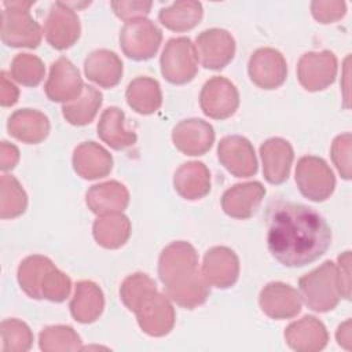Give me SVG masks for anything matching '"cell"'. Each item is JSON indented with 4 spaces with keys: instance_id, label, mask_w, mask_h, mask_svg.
I'll return each instance as SVG.
<instances>
[{
    "instance_id": "cell-1",
    "label": "cell",
    "mask_w": 352,
    "mask_h": 352,
    "mask_svg": "<svg viewBox=\"0 0 352 352\" xmlns=\"http://www.w3.org/2000/svg\"><path fill=\"white\" fill-rule=\"evenodd\" d=\"M331 243V230L315 209L276 201L267 210V246L286 267H304L322 257Z\"/></svg>"
},
{
    "instance_id": "cell-2",
    "label": "cell",
    "mask_w": 352,
    "mask_h": 352,
    "mask_svg": "<svg viewBox=\"0 0 352 352\" xmlns=\"http://www.w3.org/2000/svg\"><path fill=\"white\" fill-rule=\"evenodd\" d=\"M158 276L166 297L179 307L192 309L206 301L209 283L198 270V253L186 241H175L164 248L158 258Z\"/></svg>"
},
{
    "instance_id": "cell-3",
    "label": "cell",
    "mask_w": 352,
    "mask_h": 352,
    "mask_svg": "<svg viewBox=\"0 0 352 352\" xmlns=\"http://www.w3.org/2000/svg\"><path fill=\"white\" fill-rule=\"evenodd\" d=\"M16 278L21 289L34 300L65 301L72 290L70 278L45 256L32 254L18 267Z\"/></svg>"
},
{
    "instance_id": "cell-4",
    "label": "cell",
    "mask_w": 352,
    "mask_h": 352,
    "mask_svg": "<svg viewBox=\"0 0 352 352\" xmlns=\"http://www.w3.org/2000/svg\"><path fill=\"white\" fill-rule=\"evenodd\" d=\"M298 289L305 305L315 312L333 311L344 298L337 267L330 260L302 275L298 279Z\"/></svg>"
},
{
    "instance_id": "cell-5",
    "label": "cell",
    "mask_w": 352,
    "mask_h": 352,
    "mask_svg": "<svg viewBox=\"0 0 352 352\" xmlns=\"http://www.w3.org/2000/svg\"><path fill=\"white\" fill-rule=\"evenodd\" d=\"M34 1H3L1 41L12 48H37L43 30L32 16L30 7Z\"/></svg>"
},
{
    "instance_id": "cell-6",
    "label": "cell",
    "mask_w": 352,
    "mask_h": 352,
    "mask_svg": "<svg viewBox=\"0 0 352 352\" xmlns=\"http://www.w3.org/2000/svg\"><path fill=\"white\" fill-rule=\"evenodd\" d=\"M161 73L170 84H187L198 73V54L188 37H173L166 41L161 58Z\"/></svg>"
},
{
    "instance_id": "cell-7",
    "label": "cell",
    "mask_w": 352,
    "mask_h": 352,
    "mask_svg": "<svg viewBox=\"0 0 352 352\" xmlns=\"http://www.w3.org/2000/svg\"><path fill=\"white\" fill-rule=\"evenodd\" d=\"M296 184L309 201L323 202L334 191L336 177L327 162L315 155H304L296 165Z\"/></svg>"
},
{
    "instance_id": "cell-8",
    "label": "cell",
    "mask_w": 352,
    "mask_h": 352,
    "mask_svg": "<svg viewBox=\"0 0 352 352\" xmlns=\"http://www.w3.org/2000/svg\"><path fill=\"white\" fill-rule=\"evenodd\" d=\"M161 41V29L147 18L128 21L120 30V47L124 55L133 60H147L153 58Z\"/></svg>"
},
{
    "instance_id": "cell-9",
    "label": "cell",
    "mask_w": 352,
    "mask_h": 352,
    "mask_svg": "<svg viewBox=\"0 0 352 352\" xmlns=\"http://www.w3.org/2000/svg\"><path fill=\"white\" fill-rule=\"evenodd\" d=\"M139 327L151 337H162L170 333L175 326V309L170 300L157 292H147L136 304L133 311Z\"/></svg>"
},
{
    "instance_id": "cell-10",
    "label": "cell",
    "mask_w": 352,
    "mask_h": 352,
    "mask_svg": "<svg viewBox=\"0 0 352 352\" xmlns=\"http://www.w3.org/2000/svg\"><path fill=\"white\" fill-rule=\"evenodd\" d=\"M80 33V18L72 3L55 1L50 7L44 23V36L47 43L55 50H67L76 44Z\"/></svg>"
},
{
    "instance_id": "cell-11",
    "label": "cell",
    "mask_w": 352,
    "mask_h": 352,
    "mask_svg": "<svg viewBox=\"0 0 352 352\" xmlns=\"http://www.w3.org/2000/svg\"><path fill=\"white\" fill-rule=\"evenodd\" d=\"M199 106L205 116L214 120H226L239 106L238 89L228 78L214 76L204 84L199 94Z\"/></svg>"
},
{
    "instance_id": "cell-12",
    "label": "cell",
    "mask_w": 352,
    "mask_h": 352,
    "mask_svg": "<svg viewBox=\"0 0 352 352\" xmlns=\"http://www.w3.org/2000/svg\"><path fill=\"white\" fill-rule=\"evenodd\" d=\"M337 76V58L329 51L304 54L297 63V78L309 92L326 89Z\"/></svg>"
},
{
    "instance_id": "cell-13",
    "label": "cell",
    "mask_w": 352,
    "mask_h": 352,
    "mask_svg": "<svg viewBox=\"0 0 352 352\" xmlns=\"http://www.w3.org/2000/svg\"><path fill=\"white\" fill-rule=\"evenodd\" d=\"M195 48L205 69L221 70L235 55V40L228 30L210 28L197 36Z\"/></svg>"
},
{
    "instance_id": "cell-14",
    "label": "cell",
    "mask_w": 352,
    "mask_h": 352,
    "mask_svg": "<svg viewBox=\"0 0 352 352\" xmlns=\"http://www.w3.org/2000/svg\"><path fill=\"white\" fill-rule=\"evenodd\" d=\"M248 73L252 82L258 88L275 89L287 77V63L282 52L271 47H264L250 55Z\"/></svg>"
},
{
    "instance_id": "cell-15",
    "label": "cell",
    "mask_w": 352,
    "mask_h": 352,
    "mask_svg": "<svg viewBox=\"0 0 352 352\" xmlns=\"http://www.w3.org/2000/svg\"><path fill=\"white\" fill-rule=\"evenodd\" d=\"M220 164L235 177H250L257 173V158L252 143L241 135H228L217 146Z\"/></svg>"
},
{
    "instance_id": "cell-16",
    "label": "cell",
    "mask_w": 352,
    "mask_h": 352,
    "mask_svg": "<svg viewBox=\"0 0 352 352\" xmlns=\"http://www.w3.org/2000/svg\"><path fill=\"white\" fill-rule=\"evenodd\" d=\"M84 85L78 69L70 59L60 56L50 67L44 91L50 100L67 103L81 95Z\"/></svg>"
},
{
    "instance_id": "cell-17",
    "label": "cell",
    "mask_w": 352,
    "mask_h": 352,
    "mask_svg": "<svg viewBox=\"0 0 352 352\" xmlns=\"http://www.w3.org/2000/svg\"><path fill=\"white\" fill-rule=\"evenodd\" d=\"M172 142L186 155H204L213 146L214 129L202 118L182 120L172 131Z\"/></svg>"
},
{
    "instance_id": "cell-18",
    "label": "cell",
    "mask_w": 352,
    "mask_h": 352,
    "mask_svg": "<svg viewBox=\"0 0 352 352\" xmlns=\"http://www.w3.org/2000/svg\"><path fill=\"white\" fill-rule=\"evenodd\" d=\"M201 272L210 286L228 289L238 280L239 258L227 246H213L204 256Z\"/></svg>"
},
{
    "instance_id": "cell-19",
    "label": "cell",
    "mask_w": 352,
    "mask_h": 352,
    "mask_svg": "<svg viewBox=\"0 0 352 352\" xmlns=\"http://www.w3.org/2000/svg\"><path fill=\"white\" fill-rule=\"evenodd\" d=\"M258 304L271 319H292L301 311V296L287 283L270 282L261 289Z\"/></svg>"
},
{
    "instance_id": "cell-20",
    "label": "cell",
    "mask_w": 352,
    "mask_h": 352,
    "mask_svg": "<svg viewBox=\"0 0 352 352\" xmlns=\"http://www.w3.org/2000/svg\"><path fill=\"white\" fill-rule=\"evenodd\" d=\"M264 195L265 187L260 182L236 183L224 191L221 209L232 219L245 220L257 212Z\"/></svg>"
},
{
    "instance_id": "cell-21",
    "label": "cell",
    "mask_w": 352,
    "mask_h": 352,
    "mask_svg": "<svg viewBox=\"0 0 352 352\" xmlns=\"http://www.w3.org/2000/svg\"><path fill=\"white\" fill-rule=\"evenodd\" d=\"M263 175L271 184H282L287 180L294 160V151L289 140L270 138L260 146Z\"/></svg>"
},
{
    "instance_id": "cell-22",
    "label": "cell",
    "mask_w": 352,
    "mask_h": 352,
    "mask_svg": "<svg viewBox=\"0 0 352 352\" xmlns=\"http://www.w3.org/2000/svg\"><path fill=\"white\" fill-rule=\"evenodd\" d=\"M285 340L297 352H318L327 345L329 333L318 318L305 315L286 327Z\"/></svg>"
},
{
    "instance_id": "cell-23",
    "label": "cell",
    "mask_w": 352,
    "mask_h": 352,
    "mask_svg": "<svg viewBox=\"0 0 352 352\" xmlns=\"http://www.w3.org/2000/svg\"><path fill=\"white\" fill-rule=\"evenodd\" d=\"M73 168L85 180L107 176L113 169L111 154L99 143L92 140L80 143L73 151Z\"/></svg>"
},
{
    "instance_id": "cell-24",
    "label": "cell",
    "mask_w": 352,
    "mask_h": 352,
    "mask_svg": "<svg viewBox=\"0 0 352 352\" xmlns=\"http://www.w3.org/2000/svg\"><path fill=\"white\" fill-rule=\"evenodd\" d=\"M88 209L98 216L122 213L129 204L128 188L117 182L109 180L89 187L85 195Z\"/></svg>"
},
{
    "instance_id": "cell-25",
    "label": "cell",
    "mask_w": 352,
    "mask_h": 352,
    "mask_svg": "<svg viewBox=\"0 0 352 352\" xmlns=\"http://www.w3.org/2000/svg\"><path fill=\"white\" fill-rule=\"evenodd\" d=\"M122 60L110 50L92 51L84 60V73L88 80L102 88H114L122 77Z\"/></svg>"
},
{
    "instance_id": "cell-26",
    "label": "cell",
    "mask_w": 352,
    "mask_h": 352,
    "mask_svg": "<svg viewBox=\"0 0 352 352\" xmlns=\"http://www.w3.org/2000/svg\"><path fill=\"white\" fill-rule=\"evenodd\" d=\"M8 133L29 144H37L43 142L50 132L48 117L34 109L15 110L7 121Z\"/></svg>"
},
{
    "instance_id": "cell-27",
    "label": "cell",
    "mask_w": 352,
    "mask_h": 352,
    "mask_svg": "<svg viewBox=\"0 0 352 352\" xmlns=\"http://www.w3.org/2000/svg\"><path fill=\"white\" fill-rule=\"evenodd\" d=\"M173 187L184 199H201L210 191V172L201 161L186 162L175 172Z\"/></svg>"
},
{
    "instance_id": "cell-28",
    "label": "cell",
    "mask_w": 352,
    "mask_h": 352,
    "mask_svg": "<svg viewBox=\"0 0 352 352\" xmlns=\"http://www.w3.org/2000/svg\"><path fill=\"white\" fill-rule=\"evenodd\" d=\"M70 314L80 323H92L103 312L104 296L99 285L92 280H80L70 301Z\"/></svg>"
},
{
    "instance_id": "cell-29",
    "label": "cell",
    "mask_w": 352,
    "mask_h": 352,
    "mask_svg": "<svg viewBox=\"0 0 352 352\" xmlns=\"http://www.w3.org/2000/svg\"><path fill=\"white\" fill-rule=\"evenodd\" d=\"M125 114L121 109L111 106L103 110L98 121V136L111 148L124 150L136 143L138 136L124 125Z\"/></svg>"
},
{
    "instance_id": "cell-30",
    "label": "cell",
    "mask_w": 352,
    "mask_h": 352,
    "mask_svg": "<svg viewBox=\"0 0 352 352\" xmlns=\"http://www.w3.org/2000/svg\"><path fill=\"white\" fill-rule=\"evenodd\" d=\"M125 98L132 110L148 116L155 113L162 104V92L160 82L147 76L133 78L125 91Z\"/></svg>"
},
{
    "instance_id": "cell-31",
    "label": "cell",
    "mask_w": 352,
    "mask_h": 352,
    "mask_svg": "<svg viewBox=\"0 0 352 352\" xmlns=\"http://www.w3.org/2000/svg\"><path fill=\"white\" fill-rule=\"evenodd\" d=\"M92 235L102 248L118 249L131 236V221L122 213L100 216L92 224Z\"/></svg>"
},
{
    "instance_id": "cell-32",
    "label": "cell",
    "mask_w": 352,
    "mask_h": 352,
    "mask_svg": "<svg viewBox=\"0 0 352 352\" xmlns=\"http://www.w3.org/2000/svg\"><path fill=\"white\" fill-rule=\"evenodd\" d=\"M204 16V8L195 0H179L158 12L160 22L169 30L187 32L195 28Z\"/></svg>"
},
{
    "instance_id": "cell-33",
    "label": "cell",
    "mask_w": 352,
    "mask_h": 352,
    "mask_svg": "<svg viewBox=\"0 0 352 352\" xmlns=\"http://www.w3.org/2000/svg\"><path fill=\"white\" fill-rule=\"evenodd\" d=\"M103 102V95L92 85H84V89L78 98L72 102L63 103L62 114L65 120L76 126L88 125L94 121Z\"/></svg>"
},
{
    "instance_id": "cell-34",
    "label": "cell",
    "mask_w": 352,
    "mask_h": 352,
    "mask_svg": "<svg viewBox=\"0 0 352 352\" xmlns=\"http://www.w3.org/2000/svg\"><path fill=\"white\" fill-rule=\"evenodd\" d=\"M38 346L44 352H66L82 349V341L72 326L54 324L38 334Z\"/></svg>"
},
{
    "instance_id": "cell-35",
    "label": "cell",
    "mask_w": 352,
    "mask_h": 352,
    "mask_svg": "<svg viewBox=\"0 0 352 352\" xmlns=\"http://www.w3.org/2000/svg\"><path fill=\"white\" fill-rule=\"evenodd\" d=\"M28 208V195L21 183L11 175L0 177V217L14 219Z\"/></svg>"
},
{
    "instance_id": "cell-36",
    "label": "cell",
    "mask_w": 352,
    "mask_h": 352,
    "mask_svg": "<svg viewBox=\"0 0 352 352\" xmlns=\"http://www.w3.org/2000/svg\"><path fill=\"white\" fill-rule=\"evenodd\" d=\"M1 351L4 352H26L33 345V333L30 327L15 318L4 319L0 324Z\"/></svg>"
},
{
    "instance_id": "cell-37",
    "label": "cell",
    "mask_w": 352,
    "mask_h": 352,
    "mask_svg": "<svg viewBox=\"0 0 352 352\" xmlns=\"http://www.w3.org/2000/svg\"><path fill=\"white\" fill-rule=\"evenodd\" d=\"M10 74L16 82L25 87H36L43 81L45 67L38 56L23 52L14 56Z\"/></svg>"
},
{
    "instance_id": "cell-38",
    "label": "cell",
    "mask_w": 352,
    "mask_h": 352,
    "mask_svg": "<svg viewBox=\"0 0 352 352\" xmlns=\"http://www.w3.org/2000/svg\"><path fill=\"white\" fill-rule=\"evenodd\" d=\"M157 289L154 279H151L147 274L135 272L124 279L120 287V298L122 304L129 309L133 311L135 304L150 290Z\"/></svg>"
},
{
    "instance_id": "cell-39",
    "label": "cell",
    "mask_w": 352,
    "mask_h": 352,
    "mask_svg": "<svg viewBox=\"0 0 352 352\" xmlns=\"http://www.w3.org/2000/svg\"><path fill=\"white\" fill-rule=\"evenodd\" d=\"M351 148H352V136L349 132H345L336 136L330 150L331 160L337 170L345 180L351 179Z\"/></svg>"
},
{
    "instance_id": "cell-40",
    "label": "cell",
    "mask_w": 352,
    "mask_h": 352,
    "mask_svg": "<svg viewBox=\"0 0 352 352\" xmlns=\"http://www.w3.org/2000/svg\"><path fill=\"white\" fill-rule=\"evenodd\" d=\"M311 12L318 22L333 23L345 15L346 4L340 0H314Z\"/></svg>"
},
{
    "instance_id": "cell-41",
    "label": "cell",
    "mask_w": 352,
    "mask_h": 352,
    "mask_svg": "<svg viewBox=\"0 0 352 352\" xmlns=\"http://www.w3.org/2000/svg\"><path fill=\"white\" fill-rule=\"evenodd\" d=\"M110 6L118 18L128 22L138 18H146V15H148L151 10L153 3L144 0H118L111 1Z\"/></svg>"
},
{
    "instance_id": "cell-42",
    "label": "cell",
    "mask_w": 352,
    "mask_h": 352,
    "mask_svg": "<svg viewBox=\"0 0 352 352\" xmlns=\"http://www.w3.org/2000/svg\"><path fill=\"white\" fill-rule=\"evenodd\" d=\"M349 264H351V252L346 250L338 256L337 264H336L340 283L342 287V294H344L345 300L351 298V268H349Z\"/></svg>"
},
{
    "instance_id": "cell-43",
    "label": "cell",
    "mask_w": 352,
    "mask_h": 352,
    "mask_svg": "<svg viewBox=\"0 0 352 352\" xmlns=\"http://www.w3.org/2000/svg\"><path fill=\"white\" fill-rule=\"evenodd\" d=\"M19 91L18 88L11 82V80L7 77L6 72H1L0 74V103L4 107L12 106L18 102Z\"/></svg>"
},
{
    "instance_id": "cell-44",
    "label": "cell",
    "mask_w": 352,
    "mask_h": 352,
    "mask_svg": "<svg viewBox=\"0 0 352 352\" xmlns=\"http://www.w3.org/2000/svg\"><path fill=\"white\" fill-rule=\"evenodd\" d=\"M19 161V150L15 144L3 140L0 143V169L11 170Z\"/></svg>"
},
{
    "instance_id": "cell-45",
    "label": "cell",
    "mask_w": 352,
    "mask_h": 352,
    "mask_svg": "<svg viewBox=\"0 0 352 352\" xmlns=\"http://www.w3.org/2000/svg\"><path fill=\"white\" fill-rule=\"evenodd\" d=\"M336 337H337V342L341 346H344L345 349H351L352 337H351V320L349 319L338 326Z\"/></svg>"
}]
</instances>
